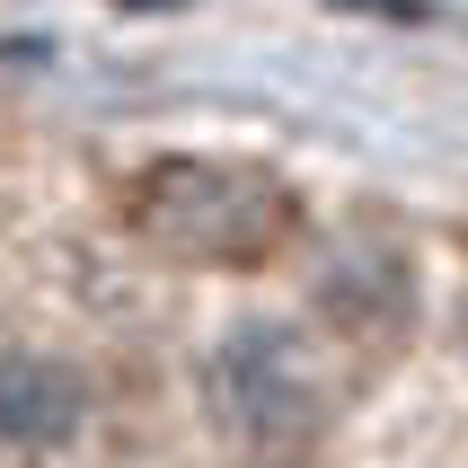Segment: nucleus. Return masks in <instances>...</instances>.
<instances>
[{
    "mask_svg": "<svg viewBox=\"0 0 468 468\" xmlns=\"http://www.w3.org/2000/svg\"><path fill=\"white\" fill-rule=\"evenodd\" d=\"M133 221L186 265H265L292 230V186L248 159L168 151L133 177Z\"/></svg>",
    "mask_w": 468,
    "mask_h": 468,
    "instance_id": "1",
    "label": "nucleus"
},
{
    "mask_svg": "<svg viewBox=\"0 0 468 468\" xmlns=\"http://www.w3.org/2000/svg\"><path fill=\"white\" fill-rule=\"evenodd\" d=\"M204 407L230 442L257 451H292L310 442L318 416H327V380H318L310 345L274 327V318H239L230 336L204 354Z\"/></svg>",
    "mask_w": 468,
    "mask_h": 468,
    "instance_id": "2",
    "label": "nucleus"
},
{
    "mask_svg": "<svg viewBox=\"0 0 468 468\" xmlns=\"http://www.w3.org/2000/svg\"><path fill=\"white\" fill-rule=\"evenodd\" d=\"M0 424H9L18 451H62L80 424H89V380H80V363L18 345V354L0 363Z\"/></svg>",
    "mask_w": 468,
    "mask_h": 468,
    "instance_id": "3",
    "label": "nucleus"
},
{
    "mask_svg": "<svg viewBox=\"0 0 468 468\" xmlns=\"http://www.w3.org/2000/svg\"><path fill=\"white\" fill-rule=\"evenodd\" d=\"M318 301H327V318H336V327H354V336H398V318H407L416 283H407V257H398V248L354 239V248H336V257H327Z\"/></svg>",
    "mask_w": 468,
    "mask_h": 468,
    "instance_id": "4",
    "label": "nucleus"
}]
</instances>
